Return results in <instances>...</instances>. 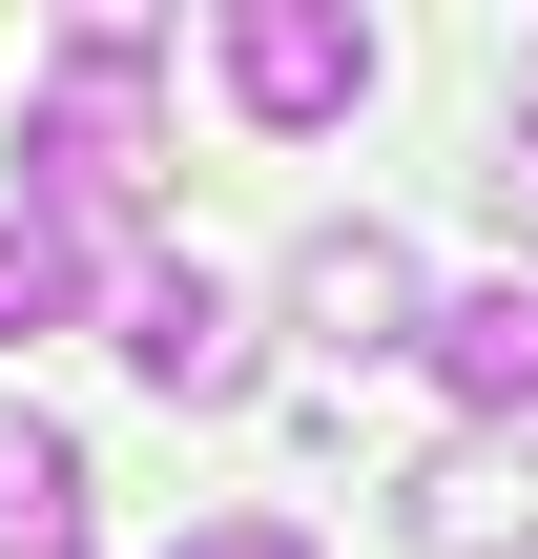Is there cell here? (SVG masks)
Instances as JSON below:
<instances>
[{
	"instance_id": "6da1fadb",
	"label": "cell",
	"mask_w": 538,
	"mask_h": 559,
	"mask_svg": "<svg viewBox=\"0 0 538 559\" xmlns=\"http://www.w3.org/2000/svg\"><path fill=\"white\" fill-rule=\"evenodd\" d=\"M41 207L83 249H124V207H145V21H83L41 62Z\"/></svg>"
},
{
	"instance_id": "7a4b0ae2",
	"label": "cell",
	"mask_w": 538,
	"mask_h": 559,
	"mask_svg": "<svg viewBox=\"0 0 538 559\" xmlns=\"http://www.w3.org/2000/svg\"><path fill=\"white\" fill-rule=\"evenodd\" d=\"M228 104H249L270 145L352 124V104H373V21H352V0H228Z\"/></svg>"
},
{
	"instance_id": "3957f363",
	"label": "cell",
	"mask_w": 538,
	"mask_h": 559,
	"mask_svg": "<svg viewBox=\"0 0 538 559\" xmlns=\"http://www.w3.org/2000/svg\"><path fill=\"white\" fill-rule=\"evenodd\" d=\"M124 373L187 394V415H228V394H249V290L187 270V249H124Z\"/></svg>"
},
{
	"instance_id": "277c9868",
	"label": "cell",
	"mask_w": 538,
	"mask_h": 559,
	"mask_svg": "<svg viewBox=\"0 0 538 559\" xmlns=\"http://www.w3.org/2000/svg\"><path fill=\"white\" fill-rule=\"evenodd\" d=\"M394 519H415V559H518L538 539V436H435L394 477Z\"/></svg>"
},
{
	"instance_id": "5b68a950",
	"label": "cell",
	"mask_w": 538,
	"mask_h": 559,
	"mask_svg": "<svg viewBox=\"0 0 538 559\" xmlns=\"http://www.w3.org/2000/svg\"><path fill=\"white\" fill-rule=\"evenodd\" d=\"M290 311H311L332 353H435V290H415L394 228H311V249H290Z\"/></svg>"
},
{
	"instance_id": "8992f818",
	"label": "cell",
	"mask_w": 538,
	"mask_h": 559,
	"mask_svg": "<svg viewBox=\"0 0 538 559\" xmlns=\"http://www.w3.org/2000/svg\"><path fill=\"white\" fill-rule=\"evenodd\" d=\"M435 394H456L477 436H538V270H498V290H435Z\"/></svg>"
},
{
	"instance_id": "52a82bcc",
	"label": "cell",
	"mask_w": 538,
	"mask_h": 559,
	"mask_svg": "<svg viewBox=\"0 0 538 559\" xmlns=\"http://www.w3.org/2000/svg\"><path fill=\"white\" fill-rule=\"evenodd\" d=\"M0 559H83V436L0 415Z\"/></svg>"
},
{
	"instance_id": "ba28073f",
	"label": "cell",
	"mask_w": 538,
	"mask_h": 559,
	"mask_svg": "<svg viewBox=\"0 0 538 559\" xmlns=\"http://www.w3.org/2000/svg\"><path fill=\"white\" fill-rule=\"evenodd\" d=\"M62 311H83V228H62V207H21V228H0V353H21V332H62Z\"/></svg>"
},
{
	"instance_id": "9c48e42d",
	"label": "cell",
	"mask_w": 538,
	"mask_h": 559,
	"mask_svg": "<svg viewBox=\"0 0 538 559\" xmlns=\"http://www.w3.org/2000/svg\"><path fill=\"white\" fill-rule=\"evenodd\" d=\"M187 559H311V539H290V519H207Z\"/></svg>"
},
{
	"instance_id": "30bf717a",
	"label": "cell",
	"mask_w": 538,
	"mask_h": 559,
	"mask_svg": "<svg viewBox=\"0 0 538 559\" xmlns=\"http://www.w3.org/2000/svg\"><path fill=\"white\" fill-rule=\"evenodd\" d=\"M498 228H538V145H498Z\"/></svg>"
}]
</instances>
